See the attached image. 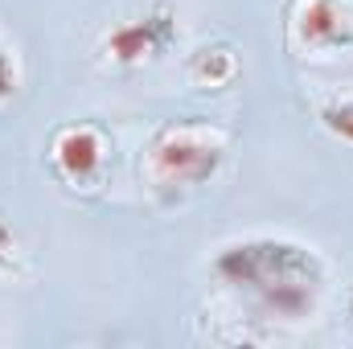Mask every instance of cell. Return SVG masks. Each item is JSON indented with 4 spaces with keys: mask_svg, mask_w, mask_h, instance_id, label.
I'll return each mask as SVG.
<instances>
[{
    "mask_svg": "<svg viewBox=\"0 0 353 349\" xmlns=\"http://www.w3.org/2000/svg\"><path fill=\"white\" fill-rule=\"evenodd\" d=\"M214 275L247 296L271 321H308L325 296V259L316 247L279 235H251L218 247Z\"/></svg>",
    "mask_w": 353,
    "mask_h": 349,
    "instance_id": "cell-1",
    "label": "cell"
},
{
    "mask_svg": "<svg viewBox=\"0 0 353 349\" xmlns=\"http://www.w3.org/2000/svg\"><path fill=\"white\" fill-rule=\"evenodd\" d=\"M230 157V136L214 123H165L152 132L144 148V177L161 193L201 189L222 173Z\"/></svg>",
    "mask_w": 353,
    "mask_h": 349,
    "instance_id": "cell-2",
    "label": "cell"
},
{
    "mask_svg": "<svg viewBox=\"0 0 353 349\" xmlns=\"http://www.w3.org/2000/svg\"><path fill=\"white\" fill-rule=\"evenodd\" d=\"M173 46H176V12L169 4H152L140 17H128L115 29H107L103 41H99V58L115 70H136V66L157 62Z\"/></svg>",
    "mask_w": 353,
    "mask_h": 349,
    "instance_id": "cell-3",
    "label": "cell"
},
{
    "mask_svg": "<svg viewBox=\"0 0 353 349\" xmlns=\"http://www.w3.org/2000/svg\"><path fill=\"white\" fill-rule=\"evenodd\" d=\"M283 29L300 54L353 50V0H292Z\"/></svg>",
    "mask_w": 353,
    "mask_h": 349,
    "instance_id": "cell-4",
    "label": "cell"
},
{
    "mask_svg": "<svg viewBox=\"0 0 353 349\" xmlns=\"http://www.w3.org/2000/svg\"><path fill=\"white\" fill-rule=\"evenodd\" d=\"M50 165L74 189L103 185L107 165H111V144H107L103 128H94V123H62L50 136Z\"/></svg>",
    "mask_w": 353,
    "mask_h": 349,
    "instance_id": "cell-5",
    "label": "cell"
},
{
    "mask_svg": "<svg viewBox=\"0 0 353 349\" xmlns=\"http://www.w3.org/2000/svg\"><path fill=\"white\" fill-rule=\"evenodd\" d=\"M189 79L197 87H226L239 79V58L230 46H201L189 58Z\"/></svg>",
    "mask_w": 353,
    "mask_h": 349,
    "instance_id": "cell-6",
    "label": "cell"
},
{
    "mask_svg": "<svg viewBox=\"0 0 353 349\" xmlns=\"http://www.w3.org/2000/svg\"><path fill=\"white\" fill-rule=\"evenodd\" d=\"M316 123L337 136L341 144H353V99H329L316 107Z\"/></svg>",
    "mask_w": 353,
    "mask_h": 349,
    "instance_id": "cell-7",
    "label": "cell"
},
{
    "mask_svg": "<svg viewBox=\"0 0 353 349\" xmlns=\"http://www.w3.org/2000/svg\"><path fill=\"white\" fill-rule=\"evenodd\" d=\"M17 271H21V247H17L12 226L0 214V275H17Z\"/></svg>",
    "mask_w": 353,
    "mask_h": 349,
    "instance_id": "cell-8",
    "label": "cell"
},
{
    "mask_svg": "<svg viewBox=\"0 0 353 349\" xmlns=\"http://www.w3.org/2000/svg\"><path fill=\"white\" fill-rule=\"evenodd\" d=\"M21 87V70H17V58L8 54V50H0V107L17 94Z\"/></svg>",
    "mask_w": 353,
    "mask_h": 349,
    "instance_id": "cell-9",
    "label": "cell"
},
{
    "mask_svg": "<svg viewBox=\"0 0 353 349\" xmlns=\"http://www.w3.org/2000/svg\"><path fill=\"white\" fill-rule=\"evenodd\" d=\"M350 312H353V304H350Z\"/></svg>",
    "mask_w": 353,
    "mask_h": 349,
    "instance_id": "cell-10",
    "label": "cell"
}]
</instances>
